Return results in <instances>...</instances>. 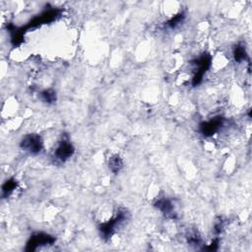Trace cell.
Instances as JSON below:
<instances>
[{
	"instance_id": "9",
	"label": "cell",
	"mask_w": 252,
	"mask_h": 252,
	"mask_svg": "<svg viewBox=\"0 0 252 252\" xmlns=\"http://www.w3.org/2000/svg\"><path fill=\"white\" fill-rule=\"evenodd\" d=\"M17 187V180L14 178L7 179L2 185V196L4 198L8 197Z\"/></svg>"
},
{
	"instance_id": "2",
	"label": "cell",
	"mask_w": 252,
	"mask_h": 252,
	"mask_svg": "<svg viewBox=\"0 0 252 252\" xmlns=\"http://www.w3.org/2000/svg\"><path fill=\"white\" fill-rule=\"evenodd\" d=\"M20 147L25 152H28L32 155H36L42 150L43 142L38 134H28L22 139Z\"/></svg>"
},
{
	"instance_id": "10",
	"label": "cell",
	"mask_w": 252,
	"mask_h": 252,
	"mask_svg": "<svg viewBox=\"0 0 252 252\" xmlns=\"http://www.w3.org/2000/svg\"><path fill=\"white\" fill-rule=\"evenodd\" d=\"M108 165H109L110 170H111L112 172L116 173V172H118V171L122 168V166H123V161H122V159L120 158V157L116 155V156H113V157H111V158H109Z\"/></svg>"
},
{
	"instance_id": "4",
	"label": "cell",
	"mask_w": 252,
	"mask_h": 252,
	"mask_svg": "<svg viewBox=\"0 0 252 252\" xmlns=\"http://www.w3.org/2000/svg\"><path fill=\"white\" fill-rule=\"evenodd\" d=\"M194 64L196 66L195 74L192 79V85L197 86L202 82V79L206 73V71L210 68L211 65V56L209 54H203L198 59L194 61Z\"/></svg>"
},
{
	"instance_id": "6",
	"label": "cell",
	"mask_w": 252,
	"mask_h": 252,
	"mask_svg": "<svg viewBox=\"0 0 252 252\" xmlns=\"http://www.w3.org/2000/svg\"><path fill=\"white\" fill-rule=\"evenodd\" d=\"M74 152H75V149L72 143L68 139L63 138L58 143V146L54 152V157L61 161H65L73 156Z\"/></svg>"
},
{
	"instance_id": "11",
	"label": "cell",
	"mask_w": 252,
	"mask_h": 252,
	"mask_svg": "<svg viewBox=\"0 0 252 252\" xmlns=\"http://www.w3.org/2000/svg\"><path fill=\"white\" fill-rule=\"evenodd\" d=\"M185 19V15L183 13H179L175 16H173L171 19H169L166 23V26L170 29H175L177 26H179L180 24L183 23Z\"/></svg>"
},
{
	"instance_id": "8",
	"label": "cell",
	"mask_w": 252,
	"mask_h": 252,
	"mask_svg": "<svg viewBox=\"0 0 252 252\" xmlns=\"http://www.w3.org/2000/svg\"><path fill=\"white\" fill-rule=\"evenodd\" d=\"M155 206H156L162 214H164L166 217L171 218V219L174 218L175 213H174V210H173V205H172V202H171L169 199H166V198L158 199V200L156 202Z\"/></svg>"
},
{
	"instance_id": "12",
	"label": "cell",
	"mask_w": 252,
	"mask_h": 252,
	"mask_svg": "<svg viewBox=\"0 0 252 252\" xmlns=\"http://www.w3.org/2000/svg\"><path fill=\"white\" fill-rule=\"evenodd\" d=\"M40 96L44 102L53 103L56 100V93L53 90H44L40 93Z\"/></svg>"
},
{
	"instance_id": "13",
	"label": "cell",
	"mask_w": 252,
	"mask_h": 252,
	"mask_svg": "<svg viewBox=\"0 0 252 252\" xmlns=\"http://www.w3.org/2000/svg\"><path fill=\"white\" fill-rule=\"evenodd\" d=\"M233 56H234L235 61H237V62H242L243 60H245L247 54H246V51H245L244 46H242V45H237V46L234 48Z\"/></svg>"
},
{
	"instance_id": "3",
	"label": "cell",
	"mask_w": 252,
	"mask_h": 252,
	"mask_svg": "<svg viewBox=\"0 0 252 252\" xmlns=\"http://www.w3.org/2000/svg\"><path fill=\"white\" fill-rule=\"evenodd\" d=\"M126 219H127V212L125 210L118 211L117 215L112 220H110L107 222L102 223L99 226L101 235L105 238L110 237L113 234V232L115 231V229L117 228V226H119V224H121Z\"/></svg>"
},
{
	"instance_id": "5",
	"label": "cell",
	"mask_w": 252,
	"mask_h": 252,
	"mask_svg": "<svg viewBox=\"0 0 252 252\" xmlns=\"http://www.w3.org/2000/svg\"><path fill=\"white\" fill-rule=\"evenodd\" d=\"M55 241V238L47 233L37 232L31 236L29 241L27 242V251H33L40 246H44L47 244H52Z\"/></svg>"
},
{
	"instance_id": "7",
	"label": "cell",
	"mask_w": 252,
	"mask_h": 252,
	"mask_svg": "<svg viewBox=\"0 0 252 252\" xmlns=\"http://www.w3.org/2000/svg\"><path fill=\"white\" fill-rule=\"evenodd\" d=\"M223 125V119L221 117H216L209 121L203 122L200 125V131L204 136H212L217 133Z\"/></svg>"
},
{
	"instance_id": "1",
	"label": "cell",
	"mask_w": 252,
	"mask_h": 252,
	"mask_svg": "<svg viewBox=\"0 0 252 252\" xmlns=\"http://www.w3.org/2000/svg\"><path fill=\"white\" fill-rule=\"evenodd\" d=\"M60 13H61V10L60 9H57V8H49L45 11H43L42 13H40L39 15L35 16L32 20H31L28 25H26L25 27L19 29V31L24 34V31H27V30H30L32 28H35L37 26H40L42 24H47V23H50L52 21H54L57 17L60 16Z\"/></svg>"
}]
</instances>
